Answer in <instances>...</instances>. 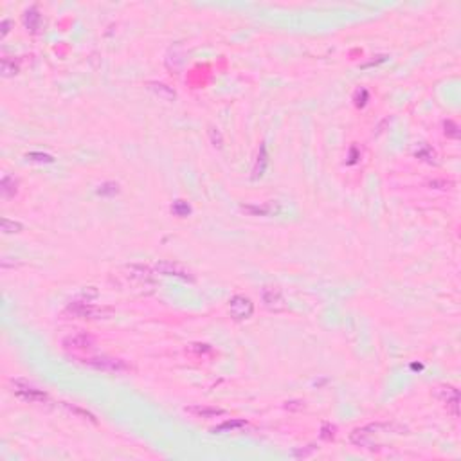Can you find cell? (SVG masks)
<instances>
[{
    "label": "cell",
    "instance_id": "1",
    "mask_svg": "<svg viewBox=\"0 0 461 461\" xmlns=\"http://www.w3.org/2000/svg\"><path fill=\"white\" fill-rule=\"evenodd\" d=\"M65 315H72V317H78V319H101V317H106L110 315L112 312L108 308H99V306H94L90 304L89 301H74L65 308L63 312Z\"/></svg>",
    "mask_w": 461,
    "mask_h": 461
},
{
    "label": "cell",
    "instance_id": "2",
    "mask_svg": "<svg viewBox=\"0 0 461 461\" xmlns=\"http://www.w3.org/2000/svg\"><path fill=\"white\" fill-rule=\"evenodd\" d=\"M81 364L105 373H123L128 371V364L121 359L114 357H90V359H81Z\"/></svg>",
    "mask_w": 461,
    "mask_h": 461
},
{
    "label": "cell",
    "instance_id": "3",
    "mask_svg": "<svg viewBox=\"0 0 461 461\" xmlns=\"http://www.w3.org/2000/svg\"><path fill=\"white\" fill-rule=\"evenodd\" d=\"M13 393L18 398L26 400V402L33 403H42L47 402V393H43L42 389L34 388L31 384H27L26 380H13Z\"/></svg>",
    "mask_w": 461,
    "mask_h": 461
},
{
    "label": "cell",
    "instance_id": "4",
    "mask_svg": "<svg viewBox=\"0 0 461 461\" xmlns=\"http://www.w3.org/2000/svg\"><path fill=\"white\" fill-rule=\"evenodd\" d=\"M262 299L265 306H267L270 312H283L287 308V303H285L283 297V290L278 287V285H265L262 288Z\"/></svg>",
    "mask_w": 461,
    "mask_h": 461
},
{
    "label": "cell",
    "instance_id": "5",
    "mask_svg": "<svg viewBox=\"0 0 461 461\" xmlns=\"http://www.w3.org/2000/svg\"><path fill=\"white\" fill-rule=\"evenodd\" d=\"M254 312V304L251 303V299L245 296H234L229 301V315L234 321H245L249 319Z\"/></svg>",
    "mask_w": 461,
    "mask_h": 461
},
{
    "label": "cell",
    "instance_id": "6",
    "mask_svg": "<svg viewBox=\"0 0 461 461\" xmlns=\"http://www.w3.org/2000/svg\"><path fill=\"white\" fill-rule=\"evenodd\" d=\"M155 270L159 274H163V276H175V278H180L184 281H193L195 279L193 274L177 262H159L155 265Z\"/></svg>",
    "mask_w": 461,
    "mask_h": 461
},
{
    "label": "cell",
    "instance_id": "7",
    "mask_svg": "<svg viewBox=\"0 0 461 461\" xmlns=\"http://www.w3.org/2000/svg\"><path fill=\"white\" fill-rule=\"evenodd\" d=\"M436 396L441 400V402L447 403V407H452V414L458 416V402H460V393H458L456 388L452 386H441V388L436 389Z\"/></svg>",
    "mask_w": 461,
    "mask_h": 461
},
{
    "label": "cell",
    "instance_id": "8",
    "mask_svg": "<svg viewBox=\"0 0 461 461\" xmlns=\"http://www.w3.org/2000/svg\"><path fill=\"white\" fill-rule=\"evenodd\" d=\"M63 346L67 350H90L94 346V339L87 333H74V335H68L63 339Z\"/></svg>",
    "mask_w": 461,
    "mask_h": 461
},
{
    "label": "cell",
    "instance_id": "9",
    "mask_svg": "<svg viewBox=\"0 0 461 461\" xmlns=\"http://www.w3.org/2000/svg\"><path fill=\"white\" fill-rule=\"evenodd\" d=\"M189 414H193L197 418H216V416H222L226 414L224 409H216V407H205V405H193V407H186Z\"/></svg>",
    "mask_w": 461,
    "mask_h": 461
},
{
    "label": "cell",
    "instance_id": "10",
    "mask_svg": "<svg viewBox=\"0 0 461 461\" xmlns=\"http://www.w3.org/2000/svg\"><path fill=\"white\" fill-rule=\"evenodd\" d=\"M247 425L245 420H227L224 424L216 425L215 429H211L213 434H226V432H238L240 429H243Z\"/></svg>",
    "mask_w": 461,
    "mask_h": 461
},
{
    "label": "cell",
    "instance_id": "11",
    "mask_svg": "<svg viewBox=\"0 0 461 461\" xmlns=\"http://www.w3.org/2000/svg\"><path fill=\"white\" fill-rule=\"evenodd\" d=\"M243 211L251 213V215H260V216H272L278 213V204L268 202L265 205H243Z\"/></svg>",
    "mask_w": 461,
    "mask_h": 461
},
{
    "label": "cell",
    "instance_id": "12",
    "mask_svg": "<svg viewBox=\"0 0 461 461\" xmlns=\"http://www.w3.org/2000/svg\"><path fill=\"white\" fill-rule=\"evenodd\" d=\"M16 186H18V182H16L15 178L11 177V175H4V177H2V182H0V191H2V197H4V198H11V197H15Z\"/></svg>",
    "mask_w": 461,
    "mask_h": 461
},
{
    "label": "cell",
    "instance_id": "13",
    "mask_svg": "<svg viewBox=\"0 0 461 461\" xmlns=\"http://www.w3.org/2000/svg\"><path fill=\"white\" fill-rule=\"evenodd\" d=\"M40 15H38V11L33 7V9H27L26 15H24V26L27 27V31H36L38 27H40Z\"/></svg>",
    "mask_w": 461,
    "mask_h": 461
},
{
    "label": "cell",
    "instance_id": "14",
    "mask_svg": "<svg viewBox=\"0 0 461 461\" xmlns=\"http://www.w3.org/2000/svg\"><path fill=\"white\" fill-rule=\"evenodd\" d=\"M150 90H153L159 98H163V99H166V101L175 99V92L169 89L168 85H164V83H150Z\"/></svg>",
    "mask_w": 461,
    "mask_h": 461
},
{
    "label": "cell",
    "instance_id": "15",
    "mask_svg": "<svg viewBox=\"0 0 461 461\" xmlns=\"http://www.w3.org/2000/svg\"><path fill=\"white\" fill-rule=\"evenodd\" d=\"M265 168H267V148L262 146V150H260V155H258L256 166H254V178L262 177L263 171H265Z\"/></svg>",
    "mask_w": 461,
    "mask_h": 461
},
{
    "label": "cell",
    "instance_id": "16",
    "mask_svg": "<svg viewBox=\"0 0 461 461\" xmlns=\"http://www.w3.org/2000/svg\"><path fill=\"white\" fill-rule=\"evenodd\" d=\"M414 153H416V157L424 159L427 163H436V153L432 152L429 146H425V144H420V146L414 150Z\"/></svg>",
    "mask_w": 461,
    "mask_h": 461
},
{
    "label": "cell",
    "instance_id": "17",
    "mask_svg": "<svg viewBox=\"0 0 461 461\" xmlns=\"http://www.w3.org/2000/svg\"><path fill=\"white\" fill-rule=\"evenodd\" d=\"M96 193L101 195V197H114V195L119 193V186H117L115 182H105L98 188Z\"/></svg>",
    "mask_w": 461,
    "mask_h": 461
},
{
    "label": "cell",
    "instance_id": "18",
    "mask_svg": "<svg viewBox=\"0 0 461 461\" xmlns=\"http://www.w3.org/2000/svg\"><path fill=\"white\" fill-rule=\"evenodd\" d=\"M22 229H24V226H22L20 222H11L7 218L2 220V232L4 234H15V232H20Z\"/></svg>",
    "mask_w": 461,
    "mask_h": 461
},
{
    "label": "cell",
    "instance_id": "19",
    "mask_svg": "<svg viewBox=\"0 0 461 461\" xmlns=\"http://www.w3.org/2000/svg\"><path fill=\"white\" fill-rule=\"evenodd\" d=\"M171 211H173V215H177V216H188L189 213H191V207H189L188 202L177 200V202H173Z\"/></svg>",
    "mask_w": 461,
    "mask_h": 461
},
{
    "label": "cell",
    "instance_id": "20",
    "mask_svg": "<svg viewBox=\"0 0 461 461\" xmlns=\"http://www.w3.org/2000/svg\"><path fill=\"white\" fill-rule=\"evenodd\" d=\"M15 74H18V65L15 62H9L7 58H4L2 60V76L9 78V76H15Z\"/></svg>",
    "mask_w": 461,
    "mask_h": 461
},
{
    "label": "cell",
    "instance_id": "21",
    "mask_svg": "<svg viewBox=\"0 0 461 461\" xmlns=\"http://www.w3.org/2000/svg\"><path fill=\"white\" fill-rule=\"evenodd\" d=\"M27 161H38V163H54V157H51V155H45V153L31 152V153H27Z\"/></svg>",
    "mask_w": 461,
    "mask_h": 461
},
{
    "label": "cell",
    "instance_id": "22",
    "mask_svg": "<svg viewBox=\"0 0 461 461\" xmlns=\"http://www.w3.org/2000/svg\"><path fill=\"white\" fill-rule=\"evenodd\" d=\"M209 137H211L213 146H216V148L224 146V139H222V133L218 132V128H213V126H211V128H209Z\"/></svg>",
    "mask_w": 461,
    "mask_h": 461
},
{
    "label": "cell",
    "instance_id": "23",
    "mask_svg": "<svg viewBox=\"0 0 461 461\" xmlns=\"http://www.w3.org/2000/svg\"><path fill=\"white\" fill-rule=\"evenodd\" d=\"M355 105L357 106H364L366 105V101H367V90H364V89H361V90H357L355 92Z\"/></svg>",
    "mask_w": 461,
    "mask_h": 461
},
{
    "label": "cell",
    "instance_id": "24",
    "mask_svg": "<svg viewBox=\"0 0 461 461\" xmlns=\"http://www.w3.org/2000/svg\"><path fill=\"white\" fill-rule=\"evenodd\" d=\"M445 133L451 137H458L460 132H458V126L452 123V121H445Z\"/></svg>",
    "mask_w": 461,
    "mask_h": 461
},
{
    "label": "cell",
    "instance_id": "25",
    "mask_svg": "<svg viewBox=\"0 0 461 461\" xmlns=\"http://www.w3.org/2000/svg\"><path fill=\"white\" fill-rule=\"evenodd\" d=\"M63 405H65L67 409H70L72 413H78V414H81V416H85L87 420H90V422H96L94 416H92L90 413H87V411H81V409H78V407H72V405H68V403H63Z\"/></svg>",
    "mask_w": 461,
    "mask_h": 461
},
{
    "label": "cell",
    "instance_id": "26",
    "mask_svg": "<svg viewBox=\"0 0 461 461\" xmlns=\"http://www.w3.org/2000/svg\"><path fill=\"white\" fill-rule=\"evenodd\" d=\"M9 26H11V22H9V20H4V22H2V36H5V34H7V31H9Z\"/></svg>",
    "mask_w": 461,
    "mask_h": 461
}]
</instances>
